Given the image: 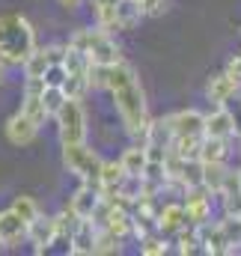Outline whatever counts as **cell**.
Wrapping results in <instances>:
<instances>
[{
    "label": "cell",
    "mask_w": 241,
    "mask_h": 256,
    "mask_svg": "<svg viewBox=\"0 0 241 256\" xmlns=\"http://www.w3.org/2000/svg\"><path fill=\"white\" fill-rule=\"evenodd\" d=\"M202 137H220V140L236 137L232 116L226 114V108H214L212 114H206V116H202Z\"/></svg>",
    "instance_id": "5bb4252c"
},
{
    "label": "cell",
    "mask_w": 241,
    "mask_h": 256,
    "mask_svg": "<svg viewBox=\"0 0 241 256\" xmlns=\"http://www.w3.org/2000/svg\"><path fill=\"white\" fill-rule=\"evenodd\" d=\"M196 158L202 164H226L230 158V140H220V137H202L200 140V152Z\"/></svg>",
    "instance_id": "e0dca14e"
},
{
    "label": "cell",
    "mask_w": 241,
    "mask_h": 256,
    "mask_svg": "<svg viewBox=\"0 0 241 256\" xmlns=\"http://www.w3.org/2000/svg\"><path fill=\"white\" fill-rule=\"evenodd\" d=\"M60 143H84L86 140V110L80 98H66L62 108L54 114Z\"/></svg>",
    "instance_id": "5b68a950"
},
{
    "label": "cell",
    "mask_w": 241,
    "mask_h": 256,
    "mask_svg": "<svg viewBox=\"0 0 241 256\" xmlns=\"http://www.w3.org/2000/svg\"><path fill=\"white\" fill-rule=\"evenodd\" d=\"M202 116L196 108H184L167 116V122L173 128V137H202Z\"/></svg>",
    "instance_id": "7c38bea8"
},
{
    "label": "cell",
    "mask_w": 241,
    "mask_h": 256,
    "mask_svg": "<svg viewBox=\"0 0 241 256\" xmlns=\"http://www.w3.org/2000/svg\"><path fill=\"white\" fill-rule=\"evenodd\" d=\"M3 134H6V140H9L12 146H30V143L39 137V126H36L33 120H27V116L18 110V114H12V116L6 120Z\"/></svg>",
    "instance_id": "8fae6325"
},
{
    "label": "cell",
    "mask_w": 241,
    "mask_h": 256,
    "mask_svg": "<svg viewBox=\"0 0 241 256\" xmlns=\"http://www.w3.org/2000/svg\"><path fill=\"white\" fill-rule=\"evenodd\" d=\"M140 6H143V15H161L167 0H140Z\"/></svg>",
    "instance_id": "d590c367"
},
{
    "label": "cell",
    "mask_w": 241,
    "mask_h": 256,
    "mask_svg": "<svg viewBox=\"0 0 241 256\" xmlns=\"http://www.w3.org/2000/svg\"><path fill=\"white\" fill-rule=\"evenodd\" d=\"M143 6L140 0H120L116 3V30H131L143 21Z\"/></svg>",
    "instance_id": "ac0fdd59"
},
{
    "label": "cell",
    "mask_w": 241,
    "mask_h": 256,
    "mask_svg": "<svg viewBox=\"0 0 241 256\" xmlns=\"http://www.w3.org/2000/svg\"><path fill=\"white\" fill-rule=\"evenodd\" d=\"M9 208H12V212H15V214H18V218H21V220L27 224V226H30V224H33V220H36V218L42 214L39 202H36L33 196H27V194H18V196L12 200V206H9Z\"/></svg>",
    "instance_id": "603a6c76"
},
{
    "label": "cell",
    "mask_w": 241,
    "mask_h": 256,
    "mask_svg": "<svg viewBox=\"0 0 241 256\" xmlns=\"http://www.w3.org/2000/svg\"><path fill=\"white\" fill-rule=\"evenodd\" d=\"M57 3H60L62 9H68V12H72V9H78V6H80L84 0H57Z\"/></svg>",
    "instance_id": "74e56055"
},
{
    "label": "cell",
    "mask_w": 241,
    "mask_h": 256,
    "mask_svg": "<svg viewBox=\"0 0 241 256\" xmlns=\"http://www.w3.org/2000/svg\"><path fill=\"white\" fill-rule=\"evenodd\" d=\"M104 254H122V238L110 236L104 226H98L96 244H92V256H104Z\"/></svg>",
    "instance_id": "cb8c5ba5"
},
{
    "label": "cell",
    "mask_w": 241,
    "mask_h": 256,
    "mask_svg": "<svg viewBox=\"0 0 241 256\" xmlns=\"http://www.w3.org/2000/svg\"><path fill=\"white\" fill-rule=\"evenodd\" d=\"M6 84V66H0V86Z\"/></svg>",
    "instance_id": "f35d334b"
},
{
    "label": "cell",
    "mask_w": 241,
    "mask_h": 256,
    "mask_svg": "<svg viewBox=\"0 0 241 256\" xmlns=\"http://www.w3.org/2000/svg\"><path fill=\"white\" fill-rule=\"evenodd\" d=\"M182 196H184L182 206H184L188 226H200V224L212 220V191H206L202 185H196V188H188Z\"/></svg>",
    "instance_id": "8992f818"
},
{
    "label": "cell",
    "mask_w": 241,
    "mask_h": 256,
    "mask_svg": "<svg viewBox=\"0 0 241 256\" xmlns=\"http://www.w3.org/2000/svg\"><path fill=\"white\" fill-rule=\"evenodd\" d=\"M60 86H62V92H66L68 98H84V92L90 90L86 74H66V80H62Z\"/></svg>",
    "instance_id": "4dcf8cb0"
},
{
    "label": "cell",
    "mask_w": 241,
    "mask_h": 256,
    "mask_svg": "<svg viewBox=\"0 0 241 256\" xmlns=\"http://www.w3.org/2000/svg\"><path fill=\"white\" fill-rule=\"evenodd\" d=\"M220 108H226V114L232 116V128H236V137H241V96L236 92L232 98H226Z\"/></svg>",
    "instance_id": "1f68e13d"
},
{
    "label": "cell",
    "mask_w": 241,
    "mask_h": 256,
    "mask_svg": "<svg viewBox=\"0 0 241 256\" xmlns=\"http://www.w3.org/2000/svg\"><path fill=\"white\" fill-rule=\"evenodd\" d=\"M0 242L3 248H18L21 242H27V224L12 208L0 212Z\"/></svg>",
    "instance_id": "4fadbf2b"
},
{
    "label": "cell",
    "mask_w": 241,
    "mask_h": 256,
    "mask_svg": "<svg viewBox=\"0 0 241 256\" xmlns=\"http://www.w3.org/2000/svg\"><path fill=\"white\" fill-rule=\"evenodd\" d=\"M140 254L143 256H164V254H170V248H167V242H164L161 232H152V236H143L140 238Z\"/></svg>",
    "instance_id": "f1b7e54d"
},
{
    "label": "cell",
    "mask_w": 241,
    "mask_h": 256,
    "mask_svg": "<svg viewBox=\"0 0 241 256\" xmlns=\"http://www.w3.org/2000/svg\"><path fill=\"white\" fill-rule=\"evenodd\" d=\"M200 140H202V137H173L170 152L179 155V158H196V152H200Z\"/></svg>",
    "instance_id": "83f0119b"
},
{
    "label": "cell",
    "mask_w": 241,
    "mask_h": 256,
    "mask_svg": "<svg viewBox=\"0 0 241 256\" xmlns=\"http://www.w3.org/2000/svg\"><path fill=\"white\" fill-rule=\"evenodd\" d=\"M27 242L33 244V254H48L57 242V220L39 214L30 226H27Z\"/></svg>",
    "instance_id": "9c48e42d"
},
{
    "label": "cell",
    "mask_w": 241,
    "mask_h": 256,
    "mask_svg": "<svg viewBox=\"0 0 241 256\" xmlns=\"http://www.w3.org/2000/svg\"><path fill=\"white\" fill-rule=\"evenodd\" d=\"M226 74H230V78L236 80V86L241 90V51L230 57V63H226Z\"/></svg>",
    "instance_id": "836d02e7"
},
{
    "label": "cell",
    "mask_w": 241,
    "mask_h": 256,
    "mask_svg": "<svg viewBox=\"0 0 241 256\" xmlns=\"http://www.w3.org/2000/svg\"><path fill=\"white\" fill-rule=\"evenodd\" d=\"M0 250H3V242H0Z\"/></svg>",
    "instance_id": "60d3db41"
},
{
    "label": "cell",
    "mask_w": 241,
    "mask_h": 256,
    "mask_svg": "<svg viewBox=\"0 0 241 256\" xmlns=\"http://www.w3.org/2000/svg\"><path fill=\"white\" fill-rule=\"evenodd\" d=\"M202 164V161H200ZM226 164H202V188L212 191V196H218L224 188V179H226Z\"/></svg>",
    "instance_id": "44dd1931"
},
{
    "label": "cell",
    "mask_w": 241,
    "mask_h": 256,
    "mask_svg": "<svg viewBox=\"0 0 241 256\" xmlns=\"http://www.w3.org/2000/svg\"><path fill=\"white\" fill-rule=\"evenodd\" d=\"M116 3L120 0H92V12H96V27L114 33L116 30Z\"/></svg>",
    "instance_id": "ffe728a7"
},
{
    "label": "cell",
    "mask_w": 241,
    "mask_h": 256,
    "mask_svg": "<svg viewBox=\"0 0 241 256\" xmlns=\"http://www.w3.org/2000/svg\"><path fill=\"white\" fill-rule=\"evenodd\" d=\"M96 232H98V224H96L92 218H80V220H78V226H74V230H72V236H68L66 254H72V256H92Z\"/></svg>",
    "instance_id": "ba28073f"
},
{
    "label": "cell",
    "mask_w": 241,
    "mask_h": 256,
    "mask_svg": "<svg viewBox=\"0 0 241 256\" xmlns=\"http://www.w3.org/2000/svg\"><path fill=\"white\" fill-rule=\"evenodd\" d=\"M68 96L62 92V86H45L42 90V104H45V114L48 116H54L57 110L62 108V102H66Z\"/></svg>",
    "instance_id": "f546056e"
},
{
    "label": "cell",
    "mask_w": 241,
    "mask_h": 256,
    "mask_svg": "<svg viewBox=\"0 0 241 256\" xmlns=\"http://www.w3.org/2000/svg\"><path fill=\"white\" fill-rule=\"evenodd\" d=\"M182 226H188L184 220V206L182 200H170V202H161L158 212H155V230L161 236H176Z\"/></svg>",
    "instance_id": "30bf717a"
},
{
    "label": "cell",
    "mask_w": 241,
    "mask_h": 256,
    "mask_svg": "<svg viewBox=\"0 0 241 256\" xmlns=\"http://www.w3.org/2000/svg\"><path fill=\"white\" fill-rule=\"evenodd\" d=\"M60 63H62V68H66V74H86V68H90V57H86L84 51L66 45V48H62V60Z\"/></svg>",
    "instance_id": "7402d4cb"
},
{
    "label": "cell",
    "mask_w": 241,
    "mask_h": 256,
    "mask_svg": "<svg viewBox=\"0 0 241 256\" xmlns=\"http://www.w3.org/2000/svg\"><path fill=\"white\" fill-rule=\"evenodd\" d=\"M176 254L188 256V254H200V236H196V226H182L176 232Z\"/></svg>",
    "instance_id": "484cf974"
},
{
    "label": "cell",
    "mask_w": 241,
    "mask_h": 256,
    "mask_svg": "<svg viewBox=\"0 0 241 256\" xmlns=\"http://www.w3.org/2000/svg\"><path fill=\"white\" fill-rule=\"evenodd\" d=\"M21 66H24V74H27V78H42L45 68H48V57H45V51L36 45V48L30 51V57H27Z\"/></svg>",
    "instance_id": "4316f807"
},
{
    "label": "cell",
    "mask_w": 241,
    "mask_h": 256,
    "mask_svg": "<svg viewBox=\"0 0 241 256\" xmlns=\"http://www.w3.org/2000/svg\"><path fill=\"white\" fill-rule=\"evenodd\" d=\"M68 45L78 48V51H84L92 66H114L122 60V51H120V45H116V39L108 30H102V27H96V30H78L68 39Z\"/></svg>",
    "instance_id": "3957f363"
},
{
    "label": "cell",
    "mask_w": 241,
    "mask_h": 256,
    "mask_svg": "<svg viewBox=\"0 0 241 256\" xmlns=\"http://www.w3.org/2000/svg\"><path fill=\"white\" fill-rule=\"evenodd\" d=\"M45 80L42 78H24V96H42Z\"/></svg>",
    "instance_id": "e575fe53"
},
{
    "label": "cell",
    "mask_w": 241,
    "mask_h": 256,
    "mask_svg": "<svg viewBox=\"0 0 241 256\" xmlns=\"http://www.w3.org/2000/svg\"><path fill=\"white\" fill-rule=\"evenodd\" d=\"M102 202H104V196L98 191V185H90V182H84L78 191L72 194V200H68V212L72 214H78V218H92L96 220V214H98V208H102Z\"/></svg>",
    "instance_id": "52a82bcc"
},
{
    "label": "cell",
    "mask_w": 241,
    "mask_h": 256,
    "mask_svg": "<svg viewBox=\"0 0 241 256\" xmlns=\"http://www.w3.org/2000/svg\"><path fill=\"white\" fill-rule=\"evenodd\" d=\"M236 92H241L238 86H236V80L226 74V72H220V74H214V78H208V86H206V98L214 104V108H220L226 98H232Z\"/></svg>",
    "instance_id": "9a60e30c"
},
{
    "label": "cell",
    "mask_w": 241,
    "mask_h": 256,
    "mask_svg": "<svg viewBox=\"0 0 241 256\" xmlns=\"http://www.w3.org/2000/svg\"><path fill=\"white\" fill-rule=\"evenodd\" d=\"M104 90L114 96L120 122L125 128L128 137H134L143 146V131L149 126V104H146V92L140 86V78L134 72V66H128L125 60L114 66H104Z\"/></svg>",
    "instance_id": "6da1fadb"
},
{
    "label": "cell",
    "mask_w": 241,
    "mask_h": 256,
    "mask_svg": "<svg viewBox=\"0 0 241 256\" xmlns=\"http://www.w3.org/2000/svg\"><path fill=\"white\" fill-rule=\"evenodd\" d=\"M102 155L96 149L84 143H62V167L78 176L80 182H90V185H98V170H102Z\"/></svg>",
    "instance_id": "277c9868"
},
{
    "label": "cell",
    "mask_w": 241,
    "mask_h": 256,
    "mask_svg": "<svg viewBox=\"0 0 241 256\" xmlns=\"http://www.w3.org/2000/svg\"><path fill=\"white\" fill-rule=\"evenodd\" d=\"M125 179V170H122L120 161H102V170H98V191L104 200H110L114 194H120V182Z\"/></svg>",
    "instance_id": "2e32d148"
},
{
    "label": "cell",
    "mask_w": 241,
    "mask_h": 256,
    "mask_svg": "<svg viewBox=\"0 0 241 256\" xmlns=\"http://www.w3.org/2000/svg\"><path fill=\"white\" fill-rule=\"evenodd\" d=\"M33 48H36L33 24L18 12L0 15V66H6V68L21 66Z\"/></svg>",
    "instance_id": "7a4b0ae2"
},
{
    "label": "cell",
    "mask_w": 241,
    "mask_h": 256,
    "mask_svg": "<svg viewBox=\"0 0 241 256\" xmlns=\"http://www.w3.org/2000/svg\"><path fill=\"white\" fill-rule=\"evenodd\" d=\"M42 80H45V86H60L62 80H66V68H62V63H48Z\"/></svg>",
    "instance_id": "d6a6232c"
},
{
    "label": "cell",
    "mask_w": 241,
    "mask_h": 256,
    "mask_svg": "<svg viewBox=\"0 0 241 256\" xmlns=\"http://www.w3.org/2000/svg\"><path fill=\"white\" fill-rule=\"evenodd\" d=\"M236 179H238V185H241V170H238V173H236Z\"/></svg>",
    "instance_id": "ab89813d"
},
{
    "label": "cell",
    "mask_w": 241,
    "mask_h": 256,
    "mask_svg": "<svg viewBox=\"0 0 241 256\" xmlns=\"http://www.w3.org/2000/svg\"><path fill=\"white\" fill-rule=\"evenodd\" d=\"M146 161H149V155H146V149H143L140 143L128 146V149L122 152V158H120V164H122V170H125V176H143V170H146Z\"/></svg>",
    "instance_id": "d6986e66"
},
{
    "label": "cell",
    "mask_w": 241,
    "mask_h": 256,
    "mask_svg": "<svg viewBox=\"0 0 241 256\" xmlns=\"http://www.w3.org/2000/svg\"><path fill=\"white\" fill-rule=\"evenodd\" d=\"M21 114H24L27 120H33L39 128L45 126V120H48L45 104H42V96H24V98H21Z\"/></svg>",
    "instance_id": "d4e9b609"
},
{
    "label": "cell",
    "mask_w": 241,
    "mask_h": 256,
    "mask_svg": "<svg viewBox=\"0 0 241 256\" xmlns=\"http://www.w3.org/2000/svg\"><path fill=\"white\" fill-rule=\"evenodd\" d=\"M62 48H66V45H48V48H42L45 57H48V63H60L62 60Z\"/></svg>",
    "instance_id": "8d00e7d4"
}]
</instances>
